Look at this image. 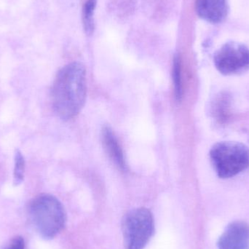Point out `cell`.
Segmentation results:
<instances>
[{"label":"cell","mask_w":249,"mask_h":249,"mask_svg":"<svg viewBox=\"0 0 249 249\" xmlns=\"http://www.w3.org/2000/svg\"><path fill=\"white\" fill-rule=\"evenodd\" d=\"M87 96L86 71L84 66L73 62L63 67L53 84V108L61 119H71L84 106Z\"/></svg>","instance_id":"cell-1"},{"label":"cell","mask_w":249,"mask_h":249,"mask_svg":"<svg viewBox=\"0 0 249 249\" xmlns=\"http://www.w3.org/2000/svg\"><path fill=\"white\" fill-rule=\"evenodd\" d=\"M28 211L32 225L45 239L55 238L65 227V209L53 196L42 194L37 196L30 202Z\"/></svg>","instance_id":"cell-2"},{"label":"cell","mask_w":249,"mask_h":249,"mask_svg":"<svg viewBox=\"0 0 249 249\" xmlns=\"http://www.w3.org/2000/svg\"><path fill=\"white\" fill-rule=\"evenodd\" d=\"M210 158L216 174L222 178L235 177L249 167V149L238 142L216 143L211 149Z\"/></svg>","instance_id":"cell-3"},{"label":"cell","mask_w":249,"mask_h":249,"mask_svg":"<svg viewBox=\"0 0 249 249\" xmlns=\"http://www.w3.org/2000/svg\"><path fill=\"white\" fill-rule=\"evenodd\" d=\"M155 231L153 215L146 208L127 212L122 220V232L125 249H143Z\"/></svg>","instance_id":"cell-4"},{"label":"cell","mask_w":249,"mask_h":249,"mask_svg":"<svg viewBox=\"0 0 249 249\" xmlns=\"http://www.w3.org/2000/svg\"><path fill=\"white\" fill-rule=\"evenodd\" d=\"M214 64L225 75L244 72L249 69V48L239 42H228L216 51Z\"/></svg>","instance_id":"cell-5"},{"label":"cell","mask_w":249,"mask_h":249,"mask_svg":"<svg viewBox=\"0 0 249 249\" xmlns=\"http://www.w3.org/2000/svg\"><path fill=\"white\" fill-rule=\"evenodd\" d=\"M219 249H249V225L244 222L230 224L218 242Z\"/></svg>","instance_id":"cell-6"},{"label":"cell","mask_w":249,"mask_h":249,"mask_svg":"<svg viewBox=\"0 0 249 249\" xmlns=\"http://www.w3.org/2000/svg\"><path fill=\"white\" fill-rule=\"evenodd\" d=\"M196 13L199 17L212 23H219L228 14L227 0H196Z\"/></svg>","instance_id":"cell-7"},{"label":"cell","mask_w":249,"mask_h":249,"mask_svg":"<svg viewBox=\"0 0 249 249\" xmlns=\"http://www.w3.org/2000/svg\"><path fill=\"white\" fill-rule=\"evenodd\" d=\"M102 141L105 150L112 162L118 168L122 171H125L127 169V165L124 151L115 133L108 126L104 127L102 130Z\"/></svg>","instance_id":"cell-8"},{"label":"cell","mask_w":249,"mask_h":249,"mask_svg":"<svg viewBox=\"0 0 249 249\" xmlns=\"http://www.w3.org/2000/svg\"><path fill=\"white\" fill-rule=\"evenodd\" d=\"M96 3H97V0H87L83 5V28L88 35H91L94 32V14Z\"/></svg>","instance_id":"cell-9"},{"label":"cell","mask_w":249,"mask_h":249,"mask_svg":"<svg viewBox=\"0 0 249 249\" xmlns=\"http://www.w3.org/2000/svg\"><path fill=\"white\" fill-rule=\"evenodd\" d=\"M173 81L174 93L177 101H181L183 97L182 74H181V61L179 55H176L173 62Z\"/></svg>","instance_id":"cell-10"},{"label":"cell","mask_w":249,"mask_h":249,"mask_svg":"<svg viewBox=\"0 0 249 249\" xmlns=\"http://www.w3.org/2000/svg\"><path fill=\"white\" fill-rule=\"evenodd\" d=\"M26 162L24 157L20 150H16L15 154L14 171H13V183L18 186L21 184L24 179Z\"/></svg>","instance_id":"cell-11"},{"label":"cell","mask_w":249,"mask_h":249,"mask_svg":"<svg viewBox=\"0 0 249 249\" xmlns=\"http://www.w3.org/2000/svg\"><path fill=\"white\" fill-rule=\"evenodd\" d=\"M218 103L215 105V114L217 116L218 119L220 121L226 120L228 118V98L223 96L218 100Z\"/></svg>","instance_id":"cell-12"},{"label":"cell","mask_w":249,"mask_h":249,"mask_svg":"<svg viewBox=\"0 0 249 249\" xmlns=\"http://www.w3.org/2000/svg\"><path fill=\"white\" fill-rule=\"evenodd\" d=\"M5 249H25L24 240L22 237H16L10 241L8 247Z\"/></svg>","instance_id":"cell-13"}]
</instances>
